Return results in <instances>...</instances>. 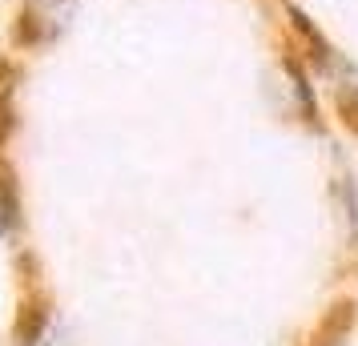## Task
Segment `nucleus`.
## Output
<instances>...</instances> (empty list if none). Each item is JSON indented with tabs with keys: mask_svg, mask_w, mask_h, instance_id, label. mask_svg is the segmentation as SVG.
<instances>
[{
	"mask_svg": "<svg viewBox=\"0 0 358 346\" xmlns=\"http://www.w3.org/2000/svg\"><path fill=\"white\" fill-rule=\"evenodd\" d=\"M330 97H334V113H338V121L358 137V93H330Z\"/></svg>",
	"mask_w": 358,
	"mask_h": 346,
	"instance_id": "obj_7",
	"label": "nucleus"
},
{
	"mask_svg": "<svg viewBox=\"0 0 358 346\" xmlns=\"http://www.w3.org/2000/svg\"><path fill=\"white\" fill-rule=\"evenodd\" d=\"M69 13H73V0H29L24 13H20V41L24 45H41V41H52L69 24Z\"/></svg>",
	"mask_w": 358,
	"mask_h": 346,
	"instance_id": "obj_2",
	"label": "nucleus"
},
{
	"mask_svg": "<svg viewBox=\"0 0 358 346\" xmlns=\"http://www.w3.org/2000/svg\"><path fill=\"white\" fill-rule=\"evenodd\" d=\"M13 85H17V73L8 61H0V145L13 137L17 129V105H13Z\"/></svg>",
	"mask_w": 358,
	"mask_h": 346,
	"instance_id": "obj_6",
	"label": "nucleus"
},
{
	"mask_svg": "<svg viewBox=\"0 0 358 346\" xmlns=\"http://www.w3.org/2000/svg\"><path fill=\"white\" fill-rule=\"evenodd\" d=\"M355 302L350 298H338L330 310L322 314V322H318V346H338L346 334H350V326H355Z\"/></svg>",
	"mask_w": 358,
	"mask_h": 346,
	"instance_id": "obj_4",
	"label": "nucleus"
},
{
	"mask_svg": "<svg viewBox=\"0 0 358 346\" xmlns=\"http://www.w3.org/2000/svg\"><path fill=\"white\" fill-rule=\"evenodd\" d=\"M20 226V194L13 165L0 157V233H13Z\"/></svg>",
	"mask_w": 358,
	"mask_h": 346,
	"instance_id": "obj_5",
	"label": "nucleus"
},
{
	"mask_svg": "<svg viewBox=\"0 0 358 346\" xmlns=\"http://www.w3.org/2000/svg\"><path fill=\"white\" fill-rule=\"evenodd\" d=\"M282 77L290 85V105L302 113L310 129H318L322 121H318V89H314V69L298 57V49H282Z\"/></svg>",
	"mask_w": 358,
	"mask_h": 346,
	"instance_id": "obj_1",
	"label": "nucleus"
},
{
	"mask_svg": "<svg viewBox=\"0 0 358 346\" xmlns=\"http://www.w3.org/2000/svg\"><path fill=\"white\" fill-rule=\"evenodd\" d=\"M49 330V298L45 294H24L17 310V326H13V338L17 346H36Z\"/></svg>",
	"mask_w": 358,
	"mask_h": 346,
	"instance_id": "obj_3",
	"label": "nucleus"
}]
</instances>
